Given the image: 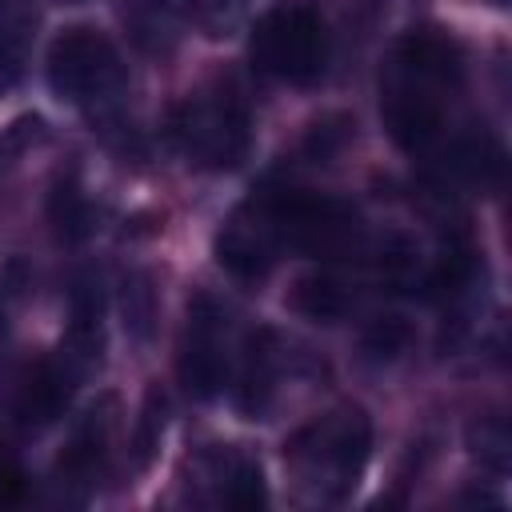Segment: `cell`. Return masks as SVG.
<instances>
[{
  "mask_svg": "<svg viewBox=\"0 0 512 512\" xmlns=\"http://www.w3.org/2000/svg\"><path fill=\"white\" fill-rule=\"evenodd\" d=\"M368 448H372L368 416L360 408H340L300 428L288 440L284 460L300 476V484L312 488L320 500H344L368 464Z\"/></svg>",
  "mask_w": 512,
  "mask_h": 512,
  "instance_id": "cell-1",
  "label": "cell"
},
{
  "mask_svg": "<svg viewBox=\"0 0 512 512\" xmlns=\"http://www.w3.org/2000/svg\"><path fill=\"white\" fill-rule=\"evenodd\" d=\"M252 60L260 72L288 84L316 80L328 60V32L320 12L304 0H284L268 8L252 24Z\"/></svg>",
  "mask_w": 512,
  "mask_h": 512,
  "instance_id": "cell-2",
  "label": "cell"
},
{
  "mask_svg": "<svg viewBox=\"0 0 512 512\" xmlns=\"http://www.w3.org/2000/svg\"><path fill=\"white\" fill-rule=\"evenodd\" d=\"M172 140L208 168H232L248 152V108L236 92H200L172 112Z\"/></svg>",
  "mask_w": 512,
  "mask_h": 512,
  "instance_id": "cell-3",
  "label": "cell"
},
{
  "mask_svg": "<svg viewBox=\"0 0 512 512\" xmlns=\"http://www.w3.org/2000/svg\"><path fill=\"white\" fill-rule=\"evenodd\" d=\"M48 84L68 104H92L124 84V64L100 28L72 24L48 44Z\"/></svg>",
  "mask_w": 512,
  "mask_h": 512,
  "instance_id": "cell-4",
  "label": "cell"
},
{
  "mask_svg": "<svg viewBox=\"0 0 512 512\" xmlns=\"http://www.w3.org/2000/svg\"><path fill=\"white\" fill-rule=\"evenodd\" d=\"M180 376H184V388L200 400L216 396L228 380V312L212 292H196L188 300Z\"/></svg>",
  "mask_w": 512,
  "mask_h": 512,
  "instance_id": "cell-5",
  "label": "cell"
},
{
  "mask_svg": "<svg viewBox=\"0 0 512 512\" xmlns=\"http://www.w3.org/2000/svg\"><path fill=\"white\" fill-rule=\"evenodd\" d=\"M440 124H444V88L388 68V84H384V128H388V136L400 148L420 152L440 136Z\"/></svg>",
  "mask_w": 512,
  "mask_h": 512,
  "instance_id": "cell-6",
  "label": "cell"
},
{
  "mask_svg": "<svg viewBox=\"0 0 512 512\" xmlns=\"http://www.w3.org/2000/svg\"><path fill=\"white\" fill-rule=\"evenodd\" d=\"M76 380H80V368L68 360V356H44L36 360L24 380H20V392H16V420L20 428L28 432H40L48 424H56L76 392Z\"/></svg>",
  "mask_w": 512,
  "mask_h": 512,
  "instance_id": "cell-7",
  "label": "cell"
},
{
  "mask_svg": "<svg viewBox=\"0 0 512 512\" xmlns=\"http://www.w3.org/2000/svg\"><path fill=\"white\" fill-rule=\"evenodd\" d=\"M276 252H280V244H276V236H272V228H268V220H264V212L256 204H248L244 212H236L220 228V236H216V260H220V268H228L244 284L264 280L268 268L276 264Z\"/></svg>",
  "mask_w": 512,
  "mask_h": 512,
  "instance_id": "cell-8",
  "label": "cell"
},
{
  "mask_svg": "<svg viewBox=\"0 0 512 512\" xmlns=\"http://www.w3.org/2000/svg\"><path fill=\"white\" fill-rule=\"evenodd\" d=\"M392 68L404 72V76H416L424 84H436V88L452 92L460 84L464 56H460V48H456L452 36H444L436 28H420V32L400 36V44L392 52Z\"/></svg>",
  "mask_w": 512,
  "mask_h": 512,
  "instance_id": "cell-9",
  "label": "cell"
},
{
  "mask_svg": "<svg viewBox=\"0 0 512 512\" xmlns=\"http://www.w3.org/2000/svg\"><path fill=\"white\" fill-rule=\"evenodd\" d=\"M112 416H116V396H100L80 416V424L72 428V436L60 452V476H68L72 484H84V480L96 476V468L104 464V452H108Z\"/></svg>",
  "mask_w": 512,
  "mask_h": 512,
  "instance_id": "cell-10",
  "label": "cell"
},
{
  "mask_svg": "<svg viewBox=\"0 0 512 512\" xmlns=\"http://www.w3.org/2000/svg\"><path fill=\"white\" fill-rule=\"evenodd\" d=\"M72 324H68V360L84 372L88 364L100 360L104 348V292L96 280H76L72 284Z\"/></svg>",
  "mask_w": 512,
  "mask_h": 512,
  "instance_id": "cell-11",
  "label": "cell"
},
{
  "mask_svg": "<svg viewBox=\"0 0 512 512\" xmlns=\"http://www.w3.org/2000/svg\"><path fill=\"white\" fill-rule=\"evenodd\" d=\"M216 480H220V504L224 508L256 512V508L268 504V488H264L260 464L240 456V452H220L216 456Z\"/></svg>",
  "mask_w": 512,
  "mask_h": 512,
  "instance_id": "cell-12",
  "label": "cell"
},
{
  "mask_svg": "<svg viewBox=\"0 0 512 512\" xmlns=\"http://www.w3.org/2000/svg\"><path fill=\"white\" fill-rule=\"evenodd\" d=\"M292 308L304 312L308 320L332 324V320H340V316L348 312V292L340 288V280L316 272V276L296 280V288H292Z\"/></svg>",
  "mask_w": 512,
  "mask_h": 512,
  "instance_id": "cell-13",
  "label": "cell"
},
{
  "mask_svg": "<svg viewBox=\"0 0 512 512\" xmlns=\"http://www.w3.org/2000/svg\"><path fill=\"white\" fill-rule=\"evenodd\" d=\"M268 392H272V332L260 328L248 340V360L240 376V408L256 416L268 404Z\"/></svg>",
  "mask_w": 512,
  "mask_h": 512,
  "instance_id": "cell-14",
  "label": "cell"
},
{
  "mask_svg": "<svg viewBox=\"0 0 512 512\" xmlns=\"http://www.w3.org/2000/svg\"><path fill=\"white\" fill-rule=\"evenodd\" d=\"M164 428H168V400L160 388H148L144 392V404H140V416H136V436H132V456H136V468H148L160 452V440H164Z\"/></svg>",
  "mask_w": 512,
  "mask_h": 512,
  "instance_id": "cell-15",
  "label": "cell"
},
{
  "mask_svg": "<svg viewBox=\"0 0 512 512\" xmlns=\"http://www.w3.org/2000/svg\"><path fill=\"white\" fill-rule=\"evenodd\" d=\"M452 168L472 184H496L500 168H504V156L488 136H472L452 152Z\"/></svg>",
  "mask_w": 512,
  "mask_h": 512,
  "instance_id": "cell-16",
  "label": "cell"
},
{
  "mask_svg": "<svg viewBox=\"0 0 512 512\" xmlns=\"http://www.w3.org/2000/svg\"><path fill=\"white\" fill-rule=\"evenodd\" d=\"M408 340H412L408 320H400V316H380V320L364 332V352H368L372 360H396V356L408 348Z\"/></svg>",
  "mask_w": 512,
  "mask_h": 512,
  "instance_id": "cell-17",
  "label": "cell"
},
{
  "mask_svg": "<svg viewBox=\"0 0 512 512\" xmlns=\"http://www.w3.org/2000/svg\"><path fill=\"white\" fill-rule=\"evenodd\" d=\"M52 224L60 228L64 240H80L88 232V204L76 188H56L52 196Z\"/></svg>",
  "mask_w": 512,
  "mask_h": 512,
  "instance_id": "cell-18",
  "label": "cell"
},
{
  "mask_svg": "<svg viewBox=\"0 0 512 512\" xmlns=\"http://www.w3.org/2000/svg\"><path fill=\"white\" fill-rule=\"evenodd\" d=\"M124 316H128L124 324L136 336H148V328H152V288H148L144 276H132L124 284Z\"/></svg>",
  "mask_w": 512,
  "mask_h": 512,
  "instance_id": "cell-19",
  "label": "cell"
},
{
  "mask_svg": "<svg viewBox=\"0 0 512 512\" xmlns=\"http://www.w3.org/2000/svg\"><path fill=\"white\" fill-rule=\"evenodd\" d=\"M472 432H480V460H488L496 472H504L508 468V428L500 424V420H484L480 428H472Z\"/></svg>",
  "mask_w": 512,
  "mask_h": 512,
  "instance_id": "cell-20",
  "label": "cell"
},
{
  "mask_svg": "<svg viewBox=\"0 0 512 512\" xmlns=\"http://www.w3.org/2000/svg\"><path fill=\"white\" fill-rule=\"evenodd\" d=\"M492 4H508V0H492Z\"/></svg>",
  "mask_w": 512,
  "mask_h": 512,
  "instance_id": "cell-21",
  "label": "cell"
}]
</instances>
